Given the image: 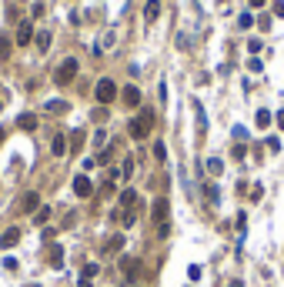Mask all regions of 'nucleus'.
I'll use <instances>...</instances> for the list:
<instances>
[{"instance_id": "obj_25", "label": "nucleus", "mask_w": 284, "mask_h": 287, "mask_svg": "<svg viewBox=\"0 0 284 287\" xmlns=\"http://www.w3.org/2000/svg\"><path fill=\"white\" fill-rule=\"evenodd\" d=\"M110 157H114V147H104V150H100L94 160H97V164H110Z\"/></svg>"}, {"instance_id": "obj_16", "label": "nucleus", "mask_w": 284, "mask_h": 287, "mask_svg": "<svg viewBox=\"0 0 284 287\" xmlns=\"http://www.w3.org/2000/svg\"><path fill=\"white\" fill-rule=\"evenodd\" d=\"M50 150H54V157H64L67 154V137H64V134H57L54 141H50Z\"/></svg>"}, {"instance_id": "obj_1", "label": "nucleus", "mask_w": 284, "mask_h": 287, "mask_svg": "<svg viewBox=\"0 0 284 287\" xmlns=\"http://www.w3.org/2000/svg\"><path fill=\"white\" fill-rule=\"evenodd\" d=\"M151 127H154V114L151 111H141V117H134V121L127 124V134H131L134 141H144V137L151 134Z\"/></svg>"}, {"instance_id": "obj_11", "label": "nucleus", "mask_w": 284, "mask_h": 287, "mask_svg": "<svg viewBox=\"0 0 284 287\" xmlns=\"http://www.w3.org/2000/svg\"><path fill=\"white\" fill-rule=\"evenodd\" d=\"M97 271H100L97 264H84V271H80V287H90V281L97 277Z\"/></svg>"}, {"instance_id": "obj_5", "label": "nucleus", "mask_w": 284, "mask_h": 287, "mask_svg": "<svg viewBox=\"0 0 284 287\" xmlns=\"http://www.w3.org/2000/svg\"><path fill=\"white\" fill-rule=\"evenodd\" d=\"M20 210L23 214H37V210H40V194H37V190H27L20 197Z\"/></svg>"}, {"instance_id": "obj_34", "label": "nucleus", "mask_w": 284, "mask_h": 287, "mask_svg": "<svg viewBox=\"0 0 284 287\" xmlns=\"http://www.w3.org/2000/svg\"><path fill=\"white\" fill-rule=\"evenodd\" d=\"M274 13H278V17H284V0H278V3H274Z\"/></svg>"}, {"instance_id": "obj_17", "label": "nucleus", "mask_w": 284, "mask_h": 287, "mask_svg": "<svg viewBox=\"0 0 284 287\" xmlns=\"http://www.w3.org/2000/svg\"><path fill=\"white\" fill-rule=\"evenodd\" d=\"M17 127H20V131H37V117H33V114H20V117H17Z\"/></svg>"}, {"instance_id": "obj_7", "label": "nucleus", "mask_w": 284, "mask_h": 287, "mask_svg": "<svg viewBox=\"0 0 284 287\" xmlns=\"http://www.w3.org/2000/svg\"><path fill=\"white\" fill-rule=\"evenodd\" d=\"M167 210H171V207H167V200H164V197L154 200V214H151V217L157 221V227H161V224H167Z\"/></svg>"}, {"instance_id": "obj_30", "label": "nucleus", "mask_w": 284, "mask_h": 287, "mask_svg": "<svg viewBox=\"0 0 284 287\" xmlns=\"http://www.w3.org/2000/svg\"><path fill=\"white\" fill-rule=\"evenodd\" d=\"M104 144H107V134L97 131V134H94V147H104Z\"/></svg>"}, {"instance_id": "obj_4", "label": "nucleus", "mask_w": 284, "mask_h": 287, "mask_svg": "<svg viewBox=\"0 0 284 287\" xmlns=\"http://www.w3.org/2000/svg\"><path fill=\"white\" fill-rule=\"evenodd\" d=\"M141 261H137V257H120V271H124V277H127V281H137V277H141Z\"/></svg>"}, {"instance_id": "obj_26", "label": "nucleus", "mask_w": 284, "mask_h": 287, "mask_svg": "<svg viewBox=\"0 0 284 287\" xmlns=\"http://www.w3.org/2000/svg\"><path fill=\"white\" fill-rule=\"evenodd\" d=\"M254 121H258V127H261V131H264V127L271 124V114H268V111H258V117H254Z\"/></svg>"}, {"instance_id": "obj_28", "label": "nucleus", "mask_w": 284, "mask_h": 287, "mask_svg": "<svg viewBox=\"0 0 284 287\" xmlns=\"http://www.w3.org/2000/svg\"><path fill=\"white\" fill-rule=\"evenodd\" d=\"M154 157H157V160H164V157H167V147H164V144H161V141L154 144Z\"/></svg>"}, {"instance_id": "obj_35", "label": "nucleus", "mask_w": 284, "mask_h": 287, "mask_svg": "<svg viewBox=\"0 0 284 287\" xmlns=\"http://www.w3.org/2000/svg\"><path fill=\"white\" fill-rule=\"evenodd\" d=\"M278 127H281V131H284V111L278 114Z\"/></svg>"}, {"instance_id": "obj_13", "label": "nucleus", "mask_w": 284, "mask_h": 287, "mask_svg": "<svg viewBox=\"0 0 284 287\" xmlns=\"http://www.w3.org/2000/svg\"><path fill=\"white\" fill-rule=\"evenodd\" d=\"M120 97H124V104H127V107H137V104H141V90H137V87H124V94H120Z\"/></svg>"}, {"instance_id": "obj_23", "label": "nucleus", "mask_w": 284, "mask_h": 287, "mask_svg": "<svg viewBox=\"0 0 284 287\" xmlns=\"http://www.w3.org/2000/svg\"><path fill=\"white\" fill-rule=\"evenodd\" d=\"M131 174H134V157H124V164H120V177L127 180Z\"/></svg>"}, {"instance_id": "obj_19", "label": "nucleus", "mask_w": 284, "mask_h": 287, "mask_svg": "<svg viewBox=\"0 0 284 287\" xmlns=\"http://www.w3.org/2000/svg\"><path fill=\"white\" fill-rule=\"evenodd\" d=\"M37 50H40V54H47V50H50V33H47V30L37 33Z\"/></svg>"}, {"instance_id": "obj_36", "label": "nucleus", "mask_w": 284, "mask_h": 287, "mask_svg": "<svg viewBox=\"0 0 284 287\" xmlns=\"http://www.w3.org/2000/svg\"><path fill=\"white\" fill-rule=\"evenodd\" d=\"M251 3H254V7H261V3H264V0H251Z\"/></svg>"}, {"instance_id": "obj_6", "label": "nucleus", "mask_w": 284, "mask_h": 287, "mask_svg": "<svg viewBox=\"0 0 284 287\" xmlns=\"http://www.w3.org/2000/svg\"><path fill=\"white\" fill-rule=\"evenodd\" d=\"M90 190H94V184L87 180V174H77L74 177V194L77 197H90Z\"/></svg>"}, {"instance_id": "obj_33", "label": "nucleus", "mask_w": 284, "mask_h": 287, "mask_svg": "<svg viewBox=\"0 0 284 287\" xmlns=\"http://www.w3.org/2000/svg\"><path fill=\"white\" fill-rule=\"evenodd\" d=\"M261 197H264V187H261V184H258V187L251 190V200H261Z\"/></svg>"}, {"instance_id": "obj_24", "label": "nucleus", "mask_w": 284, "mask_h": 287, "mask_svg": "<svg viewBox=\"0 0 284 287\" xmlns=\"http://www.w3.org/2000/svg\"><path fill=\"white\" fill-rule=\"evenodd\" d=\"M33 221H37V224H40V227H44V224L50 221V207H40V210H37V214H33Z\"/></svg>"}, {"instance_id": "obj_3", "label": "nucleus", "mask_w": 284, "mask_h": 287, "mask_svg": "<svg viewBox=\"0 0 284 287\" xmlns=\"http://www.w3.org/2000/svg\"><path fill=\"white\" fill-rule=\"evenodd\" d=\"M117 97V84H114V80H97V100L100 104H110V100Z\"/></svg>"}, {"instance_id": "obj_8", "label": "nucleus", "mask_w": 284, "mask_h": 287, "mask_svg": "<svg viewBox=\"0 0 284 287\" xmlns=\"http://www.w3.org/2000/svg\"><path fill=\"white\" fill-rule=\"evenodd\" d=\"M30 40H33V27H30V20H20V23H17V44H30Z\"/></svg>"}, {"instance_id": "obj_37", "label": "nucleus", "mask_w": 284, "mask_h": 287, "mask_svg": "<svg viewBox=\"0 0 284 287\" xmlns=\"http://www.w3.org/2000/svg\"><path fill=\"white\" fill-rule=\"evenodd\" d=\"M0 144H3V127H0Z\"/></svg>"}, {"instance_id": "obj_27", "label": "nucleus", "mask_w": 284, "mask_h": 287, "mask_svg": "<svg viewBox=\"0 0 284 287\" xmlns=\"http://www.w3.org/2000/svg\"><path fill=\"white\" fill-rule=\"evenodd\" d=\"M204 194H208L211 204H218V187H214V184H204Z\"/></svg>"}, {"instance_id": "obj_20", "label": "nucleus", "mask_w": 284, "mask_h": 287, "mask_svg": "<svg viewBox=\"0 0 284 287\" xmlns=\"http://www.w3.org/2000/svg\"><path fill=\"white\" fill-rule=\"evenodd\" d=\"M67 111V100H47V114H64Z\"/></svg>"}, {"instance_id": "obj_31", "label": "nucleus", "mask_w": 284, "mask_h": 287, "mask_svg": "<svg viewBox=\"0 0 284 287\" xmlns=\"http://www.w3.org/2000/svg\"><path fill=\"white\" fill-rule=\"evenodd\" d=\"M187 277H191V281H201V267L191 264V267H187Z\"/></svg>"}, {"instance_id": "obj_29", "label": "nucleus", "mask_w": 284, "mask_h": 287, "mask_svg": "<svg viewBox=\"0 0 284 287\" xmlns=\"http://www.w3.org/2000/svg\"><path fill=\"white\" fill-rule=\"evenodd\" d=\"M94 121H97V124L107 121V107H97V111H94Z\"/></svg>"}, {"instance_id": "obj_2", "label": "nucleus", "mask_w": 284, "mask_h": 287, "mask_svg": "<svg viewBox=\"0 0 284 287\" xmlns=\"http://www.w3.org/2000/svg\"><path fill=\"white\" fill-rule=\"evenodd\" d=\"M77 77V60L74 57H67V60H60V67L54 70V84H60V87H67L70 80Z\"/></svg>"}, {"instance_id": "obj_14", "label": "nucleus", "mask_w": 284, "mask_h": 287, "mask_svg": "<svg viewBox=\"0 0 284 287\" xmlns=\"http://www.w3.org/2000/svg\"><path fill=\"white\" fill-rule=\"evenodd\" d=\"M120 247H124V234H114V237H107V244H104V254H117Z\"/></svg>"}, {"instance_id": "obj_18", "label": "nucleus", "mask_w": 284, "mask_h": 287, "mask_svg": "<svg viewBox=\"0 0 284 287\" xmlns=\"http://www.w3.org/2000/svg\"><path fill=\"white\" fill-rule=\"evenodd\" d=\"M10 50H13V40L7 37V33H0V60H7V57H10Z\"/></svg>"}, {"instance_id": "obj_22", "label": "nucleus", "mask_w": 284, "mask_h": 287, "mask_svg": "<svg viewBox=\"0 0 284 287\" xmlns=\"http://www.w3.org/2000/svg\"><path fill=\"white\" fill-rule=\"evenodd\" d=\"M208 170H211L214 177L224 174V160H221V157H211V160H208Z\"/></svg>"}, {"instance_id": "obj_32", "label": "nucleus", "mask_w": 284, "mask_h": 287, "mask_svg": "<svg viewBox=\"0 0 284 287\" xmlns=\"http://www.w3.org/2000/svg\"><path fill=\"white\" fill-rule=\"evenodd\" d=\"M238 23H241V27H251V23H254V17H251V13H241V17H238Z\"/></svg>"}, {"instance_id": "obj_15", "label": "nucleus", "mask_w": 284, "mask_h": 287, "mask_svg": "<svg viewBox=\"0 0 284 287\" xmlns=\"http://www.w3.org/2000/svg\"><path fill=\"white\" fill-rule=\"evenodd\" d=\"M134 204H137V194H134L131 187H124V194H120V210H134Z\"/></svg>"}, {"instance_id": "obj_21", "label": "nucleus", "mask_w": 284, "mask_h": 287, "mask_svg": "<svg viewBox=\"0 0 284 287\" xmlns=\"http://www.w3.org/2000/svg\"><path fill=\"white\" fill-rule=\"evenodd\" d=\"M80 144H84V131H74V134H70V154L80 150Z\"/></svg>"}, {"instance_id": "obj_12", "label": "nucleus", "mask_w": 284, "mask_h": 287, "mask_svg": "<svg viewBox=\"0 0 284 287\" xmlns=\"http://www.w3.org/2000/svg\"><path fill=\"white\" fill-rule=\"evenodd\" d=\"M157 17H161V3H157V0H147V7H144V20L154 23Z\"/></svg>"}, {"instance_id": "obj_38", "label": "nucleus", "mask_w": 284, "mask_h": 287, "mask_svg": "<svg viewBox=\"0 0 284 287\" xmlns=\"http://www.w3.org/2000/svg\"><path fill=\"white\" fill-rule=\"evenodd\" d=\"M27 287H37V284H27Z\"/></svg>"}, {"instance_id": "obj_10", "label": "nucleus", "mask_w": 284, "mask_h": 287, "mask_svg": "<svg viewBox=\"0 0 284 287\" xmlns=\"http://www.w3.org/2000/svg\"><path fill=\"white\" fill-rule=\"evenodd\" d=\"M17 241H20V227H7L0 234V247H13Z\"/></svg>"}, {"instance_id": "obj_9", "label": "nucleus", "mask_w": 284, "mask_h": 287, "mask_svg": "<svg viewBox=\"0 0 284 287\" xmlns=\"http://www.w3.org/2000/svg\"><path fill=\"white\" fill-rule=\"evenodd\" d=\"M47 264H50V267L64 264V247H60V244H50V251H47Z\"/></svg>"}]
</instances>
